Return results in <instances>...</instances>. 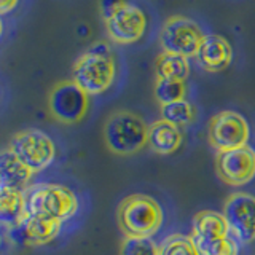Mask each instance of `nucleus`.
<instances>
[{
  "mask_svg": "<svg viewBox=\"0 0 255 255\" xmlns=\"http://www.w3.org/2000/svg\"><path fill=\"white\" fill-rule=\"evenodd\" d=\"M117 75L115 59L106 42H96L75 61L72 80L88 96L106 93Z\"/></svg>",
  "mask_w": 255,
  "mask_h": 255,
  "instance_id": "obj_1",
  "label": "nucleus"
},
{
  "mask_svg": "<svg viewBox=\"0 0 255 255\" xmlns=\"http://www.w3.org/2000/svg\"><path fill=\"white\" fill-rule=\"evenodd\" d=\"M104 142L114 155L129 156L148 145V126L131 110H117L106 120Z\"/></svg>",
  "mask_w": 255,
  "mask_h": 255,
  "instance_id": "obj_2",
  "label": "nucleus"
},
{
  "mask_svg": "<svg viewBox=\"0 0 255 255\" xmlns=\"http://www.w3.org/2000/svg\"><path fill=\"white\" fill-rule=\"evenodd\" d=\"M117 219L126 238H151L163 225V209L147 195H131L120 203Z\"/></svg>",
  "mask_w": 255,
  "mask_h": 255,
  "instance_id": "obj_3",
  "label": "nucleus"
},
{
  "mask_svg": "<svg viewBox=\"0 0 255 255\" xmlns=\"http://www.w3.org/2000/svg\"><path fill=\"white\" fill-rule=\"evenodd\" d=\"M30 215L66 222L78 212V198L69 187L58 183H38L26 191Z\"/></svg>",
  "mask_w": 255,
  "mask_h": 255,
  "instance_id": "obj_4",
  "label": "nucleus"
},
{
  "mask_svg": "<svg viewBox=\"0 0 255 255\" xmlns=\"http://www.w3.org/2000/svg\"><path fill=\"white\" fill-rule=\"evenodd\" d=\"M6 147L11 148L34 174L45 171L56 158V145L53 139L40 129H24L16 132Z\"/></svg>",
  "mask_w": 255,
  "mask_h": 255,
  "instance_id": "obj_5",
  "label": "nucleus"
},
{
  "mask_svg": "<svg viewBox=\"0 0 255 255\" xmlns=\"http://www.w3.org/2000/svg\"><path fill=\"white\" fill-rule=\"evenodd\" d=\"M90 109V96L74 80L56 83L48 94V110L62 125H77Z\"/></svg>",
  "mask_w": 255,
  "mask_h": 255,
  "instance_id": "obj_6",
  "label": "nucleus"
},
{
  "mask_svg": "<svg viewBox=\"0 0 255 255\" xmlns=\"http://www.w3.org/2000/svg\"><path fill=\"white\" fill-rule=\"evenodd\" d=\"M206 35L198 24L187 16L167 18L159 32V45L163 51L193 58L198 56Z\"/></svg>",
  "mask_w": 255,
  "mask_h": 255,
  "instance_id": "obj_7",
  "label": "nucleus"
},
{
  "mask_svg": "<svg viewBox=\"0 0 255 255\" xmlns=\"http://www.w3.org/2000/svg\"><path fill=\"white\" fill-rule=\"evenodd\" d=\"M249 135V123L235 110H223L215 114L207 126V139L217 151L246 147Z\"/></svg>",
  "mask_w": 255,
  "mask_h": 255,
  "instance_id": "obj_8",
  "label": "nucleus"
},
{
  "mask_svg": "<svg viewBox=\"0 0 255 255\" xmlns=\"http://www.w3.org/2000/svg\"><path fill=\"white\" fill-rule=\"evenodd\" d=\"M230 235L239 244H251L255 241V195L238 191L227 198L223 204Z\"/></svg>",
  "mask_w": 255,
  "mask_h": 255,
  "instance_id": "obj_9",
  "label": "nucleus"
},
{
  "mask_svg": "<svg viewBox=\"0 0 255 255\" xmlns=\"http://www.w3.org/2000/svg\"><path fill=\"white\" fill-rule=\"evenodd\" d=\"M106 22L107 35L112 42L118 45H129L137 42L147 29V18L139 6L125 2L122 6L112 13Z\"/></svg>",
  "mask_w": 255,
  "mask_h": 255,
  "instance_id": "obj_10",
  "label": "nucleus"
},
{
  "mask_svg": "<svg viewBox=\"0 0 255 255\" xmlns=\"http://www.w3.org/2000/svg\"><path fill=\"white\" fill-rule=\"evenodd\" d=\"M215 169L227 185H247L255 177V150L246 145L228 151H219L215 158Z\"/></svg>",
  "mask_w": 255,
  "mask_h": 255,
  "instance_id": "obj_11",
  "label": "nucleus"
},
{
  "mask_svg": "<svg viewBox=\"0 0 255 255\" xmlns=\"http://www.w3.org/2000/svg\"><path fill=\"white\" fill-rule=\"evenodd\" d=\"M30 217L27 196L24 190L0 187V220L3 228L16 231Z\"/></svg>",
  "mask_w": 255,
  "mask_h": 255,
  "instance_id": "obj_12",
  "label": "nucleus"
},
{
  "mask_svg": "<svg viewBox=\"0 0 255 255\" xmlns=\"http://www.w3.org/2000/svg\"><path fill=\"white\" fill-rule=\"evenodd\" d=\"M196 58L204 70L220 72L230 66L231 59H233V48L222 35H206Z\"/></svg>",
  "mask_w": 255,
  "mask_h": 255,
  "instance_id": "obj_13",
  "label": "nucleus"
},
{
  "mask_svg": "<svg viewBox=\"0 0 255 255\" xmlns=\"http://www.w3.org/2000/svg\"><path fill=\"white\" fill-rule=\"evenodd\" d=\"M182 131L166 120H156L148 126V147L158 155H171L182 145Z\"/></svg>",
  "mask_w": 255,
  "mask_h": 255,
  "instance_id": "obj_14",
  "label": "nucleus"
},
{
  "mask_svg": "<svg viewBox=\"0 0 255 255\" xmlns=\"http://www.w3.org/2000/svg\"><path fill=\"white\" fill-rule=\"evenodd\" d=\"M230 235L228 223L223 214L214 211L198 212L191 222V239L193 241H214Z\"/></svg>",
  "mask_w": 255,
  "mask_h": 255,
  "instance_id": "obj_15",
  "label": "nucleus"
},
{
  "mask_svg": "<svg viewBox=\"0 0 255 255\" xmlns=\"http://www.w3.org/2000/svg\"><path fill=\"white\" fill-rule=\"evenodd\" d=\"M32 175L34 172L21 161L11 148L5 147L2 150V156H0V182L2 183L0 187L24 190Z\"/></svg>",
  "mask_w": 255,
  "mask_h": 255,
  "instance_id": "obj_16",
  "label": "nucleus"
},
{
  "mask_svg": "<svg viewBox=\"0 0 255 255\" xmlns=\"http://www.w3.org/2000/svg\"><path fill=\"white\" fill-rule=\"evenodd\" d=\"M62 222L43 217V215H30L24 227L19 228L24 243L29 246H45L58 238Z\"/></svg>",
  "mask_w": 255,
  "mask_h": 255,
  "instance_id": "obj_17",
  "label": "nucleus"
},
{
  "mask_svg": "<svg viewBox=\"0 0 255 255\" xmlns=\"http://www.w3.org/2000/svg\"><path fill=\"white\" fill-rule=\"evenodd\" d=\"M155 75L156 78L182 80V82H185L190 75L188 58L161 51L155 59Z\"/></svg>",
  "mask_w": 255,
  "mask_h": 255,
  "instance_id": "obj_18",
  "label": "nucleus"
},
{
  "mask_svg": "<svg viewBox=\"0 0 255 255\" xmlns=\"http://www.w3.org/2000/svg\"><path fill=\"white\" fill-rule=\"evenodd\" d=\"M185 94H187V88H185V82H182V80H169V78L155 80L153 96L159 102V106L185 99Z\"/></svg>",
  "mask_w": 255,
  "mask_h": 255,
  "instance_id": "obj_19",
  "label": "nucleus"
},
{
  "mask_svg": "<svg viewBox=\"0 0 255 255\" xmlns=\"http://www.w3.org/2000/svg\"><path fill=\"white\" fill-rule=\"evenodd\" d=\"M161 112V118L169 122L175 126H187L195 120V109L191 106V102L187 99L175 101L171 104H164L159 109Z\"/></svg>",
  "mask_w": 255,
  "mask_h": 255,
  "instance_id": "obj_20",
  "label": "nucleus"
},
{
  "mask_svg": "<svg viewBox=\"0 0 255 255\" xmlns=\"http://www.w3.org/2000/svg\"><path fill=\"white\" fill-rule=\"evenodd\" d=\"M199 255H238L239 246L233 236L214 239V241H195Z\"/></svg>",
  "mask_w": 255,
  "mask_h": 255,
  "instance_id": "obj_21",
  "label": "nucleus"
},
{
  "mask_svg": "<svg viewBox=\"0 0 255 255\" xmlns=\"http://www.w3.org/2000/svg\"><path fill=\"white\" fill-rule=\"evenodd\" d=\"M159 255H199L191 236L172 235L159 246Z\"/></svg>",
  "mask_w": 255,
  "mask_h": 255,
  "instance_id": "obj_22",
  "label": "nucleus"
},
{
  "mask_svg": "<svg viewBox=\"0 0 255 255\" xmlns=\"http://www.w3.org/2000/svg\"><path fill=\"white\" fill-rule=\"evenodd\" d=\"M120 255H159V247L151 238H125Z\"/></svg>",
  "mask_w": 255,
  "mask_h": 255,
  "instance_id": "obj_23",
  "label": "nucleus"
},
{
  "mask_svg": "<svg viewBox=\"0 0 255 255\" xmlns=\"http://www.w3.org/2000/svg\"><path fill=\"white\" fill-rule=\"evenodd\" d=\"M125 3V0H99V6H101V14L104 16V19L109 18V16L118 10L120 6Z\"/></svg>",
  "mask_w": 255,
  "mask_h": 255,
  "instance_id": "obj_24",
  "label": "nucleus"
},
{
  "mask_svg": "<svg viewBox=\"0 0 255 255\" xmlns=\"http://www.w3.org/2000/svg\"><path fill=\"white\" fill-rule=\"evenodd\" d=\"M16 3H18V0H0V13H8L16 6Z\"/></svg>",
  "mask_w": 255,
  "mask_h": 255,
  "instance_id": "obj_25",
  "label": "nucleus"
}]
</instances>
